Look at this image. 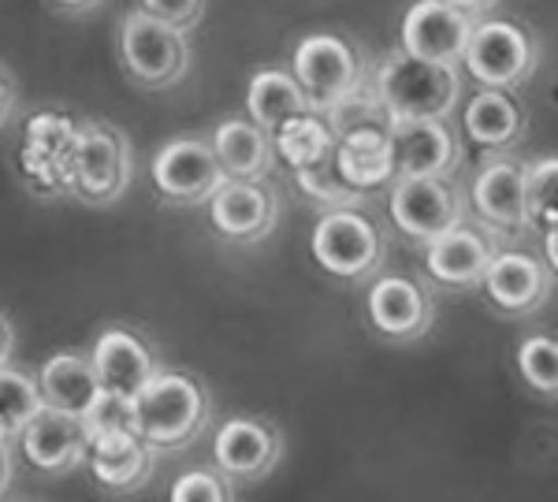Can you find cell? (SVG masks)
Listing matches in <instances>:
<instances>
[{"label":"cell","mask_w":558,"mask_h":502,"mask_svg":"<svg viewBox=\"0 0 558 502\" xmlns=\"http://www.w3.org/2000/svg\"><path fill=\"white\" fill-rule=\"evenodd\" d=\"M116 52L128 78L142 89H175L191 75V41L186 30L134 8L116 26Z\"/></svg>","instance_id":"3957f363"},{"label":"cell","mask_w":558,"mask_h":502,"mask_svg":"<svg viewBox=\"0 0 558 502\" xmlns=\"http://www.w3.org/2000/svg\"><path fill=\"white\" fill-rule=\"evenodd\" d=\"M134 179V149L131 138L108 120H83L71 157V186L68 197L94 209H108L131 191Z\"/></svg>","instance_id":"277c9868"},{"label":"cell","mask_w":558,"mask_h":502,"mask_svg":"<svg viewBox=\"0 0 558 502\" xmlns=\"http://www.w3.org/2000/svg\"><path fill=\"white\" fill-rule=\"evenodd\" d=\"M216 160H220L223 175L231 179H268V172L276 168V146L272 134L265 127H257L254 120H223L216 123V131L209 134Z\"/></svg>","instance_id":"7402d4cb"},{"label":"cell","mask_w":558,"mask_h":502,"mask_svg":"<svg viewBox=\"0 0 558 502\" xmlns=\"http://www.w3.org/2000/svg\"><path fill=\"white\" fill-rule=\"evenodd\" d=\"M387 138H391L395 175H451L462 164V142L447 115L391 120Z\"/></svg>","instance_id":"4fadbf2b"},{"label":"cell","mask_w":558,"mask_h":502,"mask_svg":"<svg viewBox=\"0 0 558 502\" xmlns=\"http://www.w3.org/2000/svg\"><path fill=\"white\" fill-rule=\"evenodd\" d=\"M544 261L551 265V272H558V223L544 231Z\"/></svg>","instance_id":"74e56055"},{"label":"cell","mask_w":558,"mask_h":502,"mask_svg":"<svg viewBox=\"0 0 558 502\" xmlns=\"http://www.w3.org/2000/svg\"><path fill=\"white\" fill-rule=\"evenodd\" d=\"M294 78L317 112L350 101L365 89V60L343 34L317 30L294 45Z\"/></svg>","instance_id":"8992f818"},{"label":"cell","mask_w":558,"mask_h":502,"mask_svg":"<svg viewBox=\"0 0 558 502\" xmlns=\"http://www.w3.org/2000/svg\"><path fill=\"white\" fill-rule=\"evenodd\" d=\"M213 394L197 376L157 369L149 383L134 394V420L138 432L157 446V454H172L191 446L209 428Z\"/></svg>","instance_id":"6da1fadb"},{"label":"cell","mask_w":558,"mask_h":502,"mask_svg":"<svg viewBox=\"0 0 558 502\" xmlns=\"http://www.w3.org/2000/svg\"><path fill=\"white\" fill-rule=\"evenodd\" d=\"M313 261L336 280H368L384 261V235L357 205H331L310 238Z\"/></svg>","instance_id":"52a82bcc"},{"label":"cell","mask_w":558,"mask_h":502,"mask_svg":"<svg viewBox=\"0 0 558 502\" xmlns=\"http://www.w3.org/2000/svg\"><path fill=\"white\" fill-rule=\"evenodd\" d=\"M294 179H299V186L313 197V201L328 205V209H331V205H357V201H362V194L350 191L343 179H339V172H336V154H331L328 160H320V164L294 172Z\"/></svg>","instance_id":"4dcf8cb0"},{"label":"cell","mask_w":558,"mask_h":502,"mask_svg":"<svg viewBox=\"0 0 558 502\" xmlns=\"http://www.w3.org/2000/svg\"><path fill=\"white\" fill-rule=\"evenodd\" d=\"M83 425L89 432V443H105V439H120V436L138 432V420H134V399L101 391L94 399V406L83 414Z\"/></svg>","instance_id":"f546056e"},{"label":"cell","mask_w":558,"mask_h":502,"mask_svg":"<svg viewBox=\"0 0 558 502\" xmlns=\"http://www.w3.org/2000/svg\"><path fill=\"white\" fill-rule=\"evenodd\" d=\"M514 362L529 391L539 399H558V335H529Z\"/></svg>","instance_id":"83f0119b"},{"label":"cell","mask_w":558,"mask_h":502,"mask_svg":"<svg viewBox=\"0 0 558 502\" xmlns=\"http://www.w3.org/2000/svg\"><path fill=\"white\" fill-rule=\"evenodd\" d=\"M495 254H499L495 231L473 228V223L462 220L454 228H447L444 235L425 242V268L439 286L473 291V286H481Z\"/></svg>","instance_id":"e0dca14e"},{"label":"cell","mask_w":558,"mask_h":502,"mask_svg":"<svg viewBox=\"0 0 558 502\" xmlns=\"http://www.w3.org/2000/svg\"><path fill=\"white\" fill-rule=\"evenodd\" d=\"M209 220L216 235L228 242H260L272 235L279 220V194L268 179H223L209 194Z\"/></svg>","instance_id":"8fae6325"},{"label":"cell","mask_w":558,"mask_h":502,"mask_svg":"<svg viewBox=\"0 0 558 502\" xmlns=\"http://www.w3.org/2000/svg\"><path fill=\"white\" fill-rule=\"evenodd\" d=\"M539 38L518 20H476L465 41L462 64L481 86L518 89L539 68Z\"/></svg>","instance_id":"5b68a950"},{"label":"cell","mask_w":558,"mask_h":502,"mask_svg":"<svg viewBox=\"0 0 558 502\" xmlns=\"http://www.w3.org/2000/svg\"><path fill=\"white\" fill-rule=\"evenodd\" d=\"M86 465L105 491L131 495V491L146 488L153 469H157V446H153L142 432L105 439V443H89Z\"/></svg>","instance_id":"44dd1931"},{"label":"cell","mask_w":558,"mask_h":502,"mask_svg":"<svg viewBox=\"0 0 558 502\" xmlns=\"http://www.w3.org/2000/svg\"><path fill=\"white\" fill-rule=\"evenodd\" d=\"M484 294L499 313L507 317H533L536 309L547 306L555 291V272L547 261L521 249H499L484 272Z\"/></svg>","instance_id":"9a60e30c"},{"label":"cell","mask_w":558,"mask_h":502,"mask_svg":"<svg viewBox=\"0 0 558 502\" xmlns=\"http://www.w3.org/2000/svg\"><path fill=\"white\" fill-rule=\"evenodd\" d=\"M12 443L15 439H4L0 443V495L12 488V477H15V454H12Z\"/></svg>","instance_id":"e575fe53"},{"label":"cell","mask_w":558,"mask_h":502,"mask_svg":"<svg viewBox=\"0 0 558 502\" xmlns=\"http://www.w3.org/2000/svg\"><path fill=\"white\" fill-rule=\"evenodd\" d=\"M272 146L276 160H283L291 172H302V168H313L336 154V131H331L328 115L310 109L294 115V120L279 123L272 131Z\"/></svg>","instance_id":"484cf974"},{"label":"cell","mask_w":558,"mask_h":502,"mask_svg":"<svg viewBox=\"0 0 558 502\" xmlns=\"http://www.w3.org/2000/svg\"><path fill=\"white\" fill-rule=\"evenodd\" d=\"M465 138L481 149H507L525 134V109L510 97V89L481 86L462 112Z\"/></svg>","instance_id":"603a6c76"},{"label":"cell","mask_w":558,"mask_h":502,"mask_svg":"<svg viewBox=\"0 0 558 502\" xmlns=\"http://www.w3.org/2000/svg\"><path fill=\"white\" fill-rule=\"evenodd\" d=\"M23 458L34 465L38 473H71L86 462L89 454V432L78 414H68V409L57 406H41L15 436Z\"/></svg>","instance_id":"5bb4252c"},{"label":"cell","mask_w":558,"mask_h":502,"mask_svg":"<svg viewBox=\"0 0 558 502\" xmlns=\"http://www.w3.org/2000/svg\"><path fill=\"white\" fill-rule=\"evenodd\" d=\"M447 4L462 8V12H470V15H476V20H481V15H488L492 8L499 4V0H447Z\"/></svg>","instance_id":"f35d334b"},{"label":"cell","mask_w":558,"mask_h":502,"mask_svg":"<svg viewBox=\"0 0 558 502\" xmlns=\"http://www.w3.org/2000/svg\"><path fill=\"white\" fill-rule=\"evenodd\" d=\"M473 23L476 15L447 4V0H417L407 12V20H402V49L421 60L462 64Z\"/></svg>","instance_id":"d6986e66"},{"label":"cell","mask_w":558,"mask_h":502,"mask_svg":"<svg viewBox=\"0 0 558 502\" xmlns=\"http://www.w3.org/2000/svg\"><path fill=\"white\" fill-rule=\"evenodd\" d=\"M168 495H172V502H231L235 499V480H228L220 469L197 465L172 483Z\"/></svg>","instance_id":"1f68e13d"},{"label":"cell","mask_w":558,"mask_h":502,"mask_svg":"<svg viewBox=\"0 0 558 502\" xmlns=\"http://www.w3.org/2000/svg\"><path fill=\"white\" fill-rule=\"evenodd\" d=\"M310 97L302 94L299 78L294 71H283V68H260L250 75L246 83V115L272 134L279 123L294 120V115L310 112Z\"/></svg>","instance_id":"d4e9b609"},{"label":"cell","mask_w":558,"mask_h":502,"mask_svg":"<svg viewBox=\"0 0 558 502\" xmlns=\"http://www.w3.org/2000/svg\"><path fill=\"white\" fill-rule=\"evenodd\" d=\"M205 4L209 0H142V12L157 15V20L179 26V30L191 34L205 15Z\"/></svg>","instance_id":"d6a6232c"},{"label":"cell","mask_w":558,"mask_h":502,"mask_svg":"<svg viewBox=\"0 0 558 502\" xmlns=\"http://www.w3.org/2000/svg\"><path fill=\"white\" fill-rule=\"evenodd\" d=\"M213 458L216 469L228 480H265L283 458V436L276 425L260 417H231L220 425L213 443Z\"/></svg>","instance_id":"ac0fdd59"},{"label":"cell","mask_w":558,"mask_h":502,"mask_svg":"<svg viewBox=\"0 0 558 502\" xmlns=\"http://www.w3.org/2000/svg\"><path fill=\"white\" fill-rule=\"evenodd\" d=\"M12 112H15V78H12V71L0 64V131L8 127Z\"/></svg>","instance_id":"836d02e7"},{"label":"cell","mask_w":558,"mask_h":502,"mask_svg":"<svg viewBox=\"0 0 558 502\" xmlns=\"http://www.w3.org/2000/svg\"><path fill=\"white\" fill-rule=\"evenodd\" d=\"M153 186L172 205H205L223 183V168L216 160L209 134H175L153 154Z\"/></svg>","instance_id":"9c48e42d"},{"label":"cell","mask_w":558,"mask_h":502,"mask_svg":"<svg viewBox=\"0 0 558 502\" xmlns=\"http://www.w3.org/2000/svg\"><path fill=\"white\" fill-rule=\"evenodd\" d=\"M38 388L45 394V406L68 409V414L83 417L94 399L101 394V383H97L94 362L89 354H78V350H60V354L45 357L38 369Z\"/></svg>","instance_id":"cb8c5ba5"},{"label":"cell","mask_w":558,"mask_h":502,"mask_svg":"<svg viewBox=\"0 0 558 502\" xmlns=\"http://www.w3.org/2000/svg\"><path fill=\"white\" fill-rule=\"evenodd\" d=\"M387 212L402 235L425 246L428 238L465 220V201L451 175H395L387 191Z\"/></svg>","instance_id":"ba28073f"},{"label":"cell","mask_w":558,"mask_h":502,"mask_svg":"<svg viewBox=\"0 0 558 502\" xmlns=\"http://www.w3.org/2000/svg\"><path fill=\"white\" fill-rule=\"evenodd\" d=\"M4 439H12V432H8V428H4V420H0V443H4Z\"/></svg>","instance_id":"ab89813d"},{"label":"cell","mask_w":558,"mask_h":502,"mask_svg":"<svg viewBox=\"0 0 558 502\" xmlns=\"http://www.w3.org/2000/svg\"><path fill=\"white\" fill-rule=\"evenodd\" d=\"M365 313L376 335H384L387 343H417L432 331L436 302L428 286L410 276H380L365 294Z\"/></svg>","instance_id":"7c38bea8"},{"label":"cell","mask_w":558,"mask_h":502,"mask_svg":"<svg viewBox=\"0 0 558 502\" xmlns=\"http://www.w3.org/2000/svg\"><path fill=\"white\" fill-rule=\"evenodd\" d=\"M45 406V394L38 388V376L15 369V365H0V420L12 432L20 436V428Z\"/></svg>","instance_id":"4316f807"},{"label":"cell","mask_w":558,"mask_h":502,"mask_svg":"<svg viewBox=\"0 0 558 502\" xmlns=\"http://www.w3.org/2000/svg\"><path fill=\"white\" fill-rule=\"evenodd\" d=\"M57 12H68V15H83V12H94L97 4H105V0H49Z\"/></svg>","instance_id":"d590c367"},{"label":"cell","mask_w":558,"mask_h":502,"mask_svg":"<svg viewBox=\"0 0 558 502\" xmlns=\"http://www.w3.org/2000/svg\"><path fill=\"white\" fill-rule=\"evenodd\" d=\"M525 201L529 228H555L558 223V157H544L525 164Z\"/></svg>","instance_id":"f1b7e54d"},{"label":"cell","mask_w":558,"mask_h":502,"mask_svg":"<svg viewBox=\"0 0 558 502\" xmlns=\"http://www.w3.org/2000/svg\"><path fill=\"white\" fill-rule=\"evenodd\" d=\"M12 346H15V328H12V320L0 313V365L12 357Z\"/></svg>","instance_id":"8d00e7d4"},{"label":"cell","mask_w":558,"mask_h":502,"mask_svg":"<svg viewBox=\"0 0 558 502\" xmlns=\"http://www.w3.org/2000/svg\"><path fill=\"white\" fill-rule=\"evenodd\" d=\"M89 362H94L101 391L123 394V399H134L149 383V376L160 369L157 350H153L149 339L123 325L105 328L97 335L94 350H89Z\"/></svg>","instance_id":"ffe728a7"},{"label":"cell","mask_w":558,"mask_h":502,"mask_svg":"<svg viewBox=\"0 0 558 502\" xmlns=\"http://www.w3.org/2000/svg\"><path fill=\"white\" fill-rule=\"evenodd\" d=\"M78 120L68 112L49 109L26 120L20 142V175L34 194L57 197L71 186V157H75Z\"/></svg>","instance_id":"30bf717a"},{"label":"cell","mask_w":558,"mask_h":502,"mask_svg":"<svg viewBox=\"0 0 558 502\" xmlns=\"http://www.w3.org/2000/svg\"><path fill=\"white\" fill-rule=\"evenodd\" d=\"M373 94L384 105L387 120H421V115H451L462 97L458 64L421 60L399 49L384 60L373 78Z\"/></svg>","instance_id":"7a4b0ae2"},{"label":"cell","mask_w":558,"mask_h":502,"mask_svg":"<svg viewBox=\"0 0 558 502\" xmlns=\"http://www.w3.org/2000/svg\"><path fill=\"white\" fill-rule=\"evenodd\" d=\"M476 220L495 235H525L529 201H525V164L514 157H492L481 164L470 191Z\"/></svg>","instance_id":"2e32d148"}]
</instances>
